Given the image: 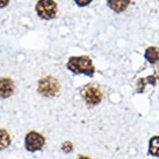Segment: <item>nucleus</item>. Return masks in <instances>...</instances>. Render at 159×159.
Returning a JSON list of instances; mask_svg holds the SVG:
<instances>
[{
	"mask_svg": "<svg viewBox=\"0 0 159 159\" xmlns=\"http://www.w3.org/2000/svg\"><path fill=\"white\" fill-rule=\"evenodd\" d=\"M66 67L75 74H85L92 77L95 73V66L88 56L71 57L68 60Z\"/></svg>",
	"mask_w": 159,
	"mask_h": 159,
	"instance_id": "obj_1",
	"label": "nucleus"
},
{
	"mask_svg": "<svg viewBox=\"0 0 159 159\" xmlns=\"http://www.w3.org/2000/svg\"><path fill=\"white\" fill-rule=\"evenodd\" d=\"M35 10L37 15L43 20H52L57 15V4L54 0H39Z\"/></svg>",
	"mask_w": 159,
	"mask_h": 159,
	"instance_id": "obj_2",
	"label": "nucleus"
},
{
	"mask_svg": "<svg viewBox=\"0 0 159 159\" xmlns=\"http://www.w3.org/2000/svg\"><path fill=\"white\" fill-rule=\"evenodd\" d=\"M60 90L59 82L56 78L52 76H46L39 81L38 92L47 98L56 96Z\"/></svg>",
	"mask_w": 159,
	"mask_h": 159,
	"instance_id": "obj_3",
	"label": "nucleus"
},
{
	"mask_svg": "<svg viewBox=\"0 0 159 159\" xmlns=\"http://www.w3.org/2000/svg\"><path fill=\"white\" fill-rule=\"evenodd\" d=\"M81 96L89 107H95L99 105L102 98L100 89L93 84H88L83 87L81 89Z\"/></svg>",
	"mask_w": 159,
	"mask_h": 159,
	"instance_id": "obj_4",
	"label": "nucleus"
},
{
	"mask_svg": "<svg viewBox=\"0 0 159 159\" xmlns=\"http://www.w3.org/2000/svg\"><path fill=\"white\" fill-rule=\"evenodd\" d=\"M45 144V138L38 132L35 131H31V132L27 133L25 140V148L29 151H36L42 149V148Z\"/></svg>",
	"mask_w": 159,
	"mask_h": 159,
	"instance_id": "obj_5",
	"label": "nucleus"
},
{
	"mask_svg": "<svg viewBox=\"0 0 159 159\" xmlns=\"http://www.w3.org/2000/svg\"><path fill=\"white\" fill-rule=\"evenodd\" d=\"M14 85L13 81L10 78L1 77L0 78V98L7 99L14 93Z\"/></svg>",
	"mask_w": 159,
	"mask_h": 159,
	"instance_id": "obj_6",
	"label": "nucleus"
},
{
	"mask_svg": "<svg viewBox=\"0 0 159 159\" xmlns=\"http://www.w3.org/2000/svg\"><path fill=\"white\" fill-rule=\"evenodd\" d=\"M130 1L131 0H107V5L114 12L121 13L128 8Z\"/></svg>",
	"mask_w": 159,
	"mask_h": 159,
	"instance_id": "obj_7",
	"label": "nucleus"
},
{
	"mask_svg": "<svg viewBox=\"0 0 159 159\" xmlns=\"http://www.w3.org/2000/svg\"><path fill=\"white\" fill-rule=\"evenodd\" d=\"M144 58L150 64H156L159 61V49L156 47H148L144 53Z\"/></svg>",
	"mask_w": 159,
	"mask_h": 159,
	"instance_id": "obj_8",
	"label": "nucleus"
},
{
	"mask_svg": "<svg viewBox=\"0 0 159 159\" xmlns=\"http://www.w3.org/2000/svg\"><path fill=\"white\" fill-rule=\"evenodd\" d=\"M148 153L152 156L159 157V136H154L149 140Z\"/></svg>",
	"mask_w": 159,
	"mask_h": 159,
	"instance_id": "obj_9",
	"label": "nucleus"
},
{
	"mask_svg": "<svg viewBox=\"0 0 159 159\" xmlns=\"http://www.w3.org/2000/svg\"><path fill=\"white\" fill-rule=\"evenodd\" d=\"M11 143V138L6 130L0 129V150L7 148Z\"/></svg>",
	"mask_w": 159,
	"mask_h": 159,
	"instance_id": "obj_10",
	"label": "nucleus"
},
{
	"mask_svg": "<svg viewBox=\"0 0 159 159\" xmlns=\"http://www.w3.org/2000/svg\"><path fill=\"white\" fill-rule=\"evenodd\" d=\"M74 1L79 7H85L91 3L92 0H74Z\"/></svg>",
	"mask_w": 159,
	"mask_h": 159,
	"instance_id": "obj_11",
	"label": "nucleus"
},
{
	"mask_svg": "<svg viewBox=\"0 0 159 159\" xmlns=\"http://www.w3.org/2000/svg\"><path fill=\"white\" fill-rule=\"evenodd\" d=\"M10 0H0V8H4L9 4Z\"/></svg>",
	"mask_w": 159,
	"mask_h": 159,
	"instance_id": "obj_12",
	"label": "nucleus"
},
{
	"mask_svg": "<svg viewBox=\"0 0 159 159\" xmlns=\"http://www.w3.org/2000/svg\"><path fill=\"white\" fill-rule=\"evenodd\" d=\"M77 159H91V158H89L88 156H80V157H78Z\"/></svg>",
	"mask_w": 159,
	"mask_h": 159,
	"instance_id": "obj_13",
	"label": "nucleus"
}]
</instances>
